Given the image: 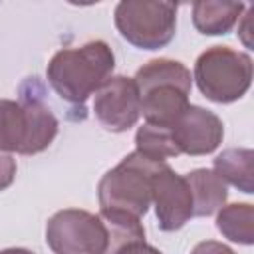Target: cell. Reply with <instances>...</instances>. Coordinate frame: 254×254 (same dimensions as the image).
<instances>
[{
  "label": "cell",
  "instance_id": "obj_10",
  "mask_svg": "<svg viewBox=\"0 0 254 254\" xmlns=\"http://www.w3.org/2000/svg\"><path fill=\"white\" fill-rule=\"evenodd\" d=\"M171 133L179 153L200 157L218 149L224 137V125L216 113L200 105H189L171 127Z\"/></svg>",
  "mask_w": 254,
  "mask_h": 254
},
{
  "label": "cell",
  "instance_id": "obj_12",
  "mask_svg": "<svg viewBox=\"0 0 254 254\" xmlns=\"http://www.w3.org/2000/svg\"><path fill=\"white\" fill-rule=\"evenodd\" d=\"M244 10L242 2L200 0L192 4V24L200 34L222 36L228 34Z\"/></svg>",
  "mask_w": 254,
  "mask_h": 254
},
{
  "label": "cell",
  "instance_id": "obj_2",
  "mask_svg": "<svg viewBox=\"0 0 254 254\" xmlns=\"http://www.w3.org/2000/svg\"><path fill=\"white\" fill-rule=\"evenodd\" d=\"M133 81L139 91L141 113L151 125L171 129L183 111L190 105L189 95L192 77L187 65L177 60H151L139 67Z\"/></svg>",
  "mask_w": 254,
  "mask_h": 254
},
{
  "label": "cell",
  "instance_id": "obj_14",
  "mask_svg": "<svg viewBox=\"0 0 254 254\" xmlns=\"http://www.w3.org/2000/svg\"><path fill=\"white\" fill-rule=\"evenodd\" d=\"M99 216L107 228V252L105 254H119L135 244L145 242V228L141 218L121 214V212H103Z\"/></svg>",
  "mask_w": 254,
  "mask_h": 254
},
{
  "label": "cell",
  "instance_id": "obj_11",
  "mask_svg": "<svg viewBox=\"0 0 254 254\" xmlns=\"http://www.w3.org/2000/svg\"><path fill=\"white\" fill-rule=\"evenodd\" d=\"M185 179L192 192L194 216H210L224 206L228 198L226 183L212 169H194Z\"/></svg>",
  "mask_w": 254,
  "mask_h": 254
},
{
  "label": "cell",
  "instance_id": "obj_4",
  "mask_svg": "<svg viewBox=\"0 0 254 254\" xmlns=\"http://www.w3.org/2000/svg\"><path fill=\"white\" fill-rule=\"evenodd\" d=\"M58 119L38 99H0V151L36 155L52 145Z\"/></svg>",
  "mask_w": 254,
  "mask_h": 254
},
{
  "label": "cell",
  "instance_id": "obj_13",
  "mask_svg": "<svg viewBox=\"0 0 254 254\" xmlns=\"http://www.w3.org/2000/svg\"><path fill=\"white\" fill-rule=\"evenodd\" d=\"M214 173L238 190L254 192V153L252 149H226L214 159Z\"/></svg>",
  "mask_w": 254,
  "mask_h": 254
},
{
  "label": "cell",
  "instance_id": "obj_20",
  "mask_svg": "<svg viewBox=\"0 0 254 254\" xmlns=\"http://www.w3.org/2000/svg\"><path fill=\"white\" fill-rule=\"evenodd\" d=\"M119 254H163V252L157 250L155 246H149L147 242H143V244H135V246H131V248H127Z\"/></svg>",
  "mask_w": 254,
  "mask_h": 254
},
{
  "label": "cell",
  "instance_id": "obj_15",
  "mask_svg": "<svg viewBox=\"0 0 254 254\" xmlns=\"http://www.w3.org/2000/svg\"><path fill=\"white\" fill-rule=\"evenodd\" d=\"M216 228L224 238L250 246L254 242V208L250 202L222 206L216 216Z\"/></svg>",
  "mask_w": 254,
  "mask_h": 254
},
{
  "label": "cell",
  "instance_id": "obj_1",
  "mask_svg": "<svg viewBox=\"0 0 254 254\" xmlns=\"http://www.w3.org/2000/svg\"><path fill=\"white\" fill-rule=\"evenodd\" d=\"M113 67L115 56L109 44L91 40L79 48L58 50L46 67V77L62 99L83 105L111 77Z\"/></svg>",
  "mask_w": 254,
  "mask_h": 254
},
{
  "label": "cell",
  "instance_id": "obj_18",
  "mask_svg": "<svg viewBox=\"0 0 254 254\" xmlns=\"http://www.w3.org/2000/svg\"><path fill=\"white\" fill-rule=\"evenodd\" d=\"M190 254H236V252L218 240H202L192 248Z\"/></svg>",
  "mask_w": 254,
  "mask_h": 254
},
{
  "label": "cell",
  "instance_id": "obj_19",
  "mask_svg": "<svg viewBox=\"0 0 254 254\" xmlns=\"http://www.w3.org/2000/svg\"><path fill=\"white\" fill-rule=\"evenodd\" d=\"M252 16H254V8L248 10V14L244 16V26H240V30H238V36H240V40L244 42L246 48H252V40H250V34H252V30H250V20H252Z\"/></svg>",
  "mask_w": 254,
  "mask_h": 254
},
{
  "label": "cell",
  "instance_id": "obj_9",
  "mask_svg": "<svg viewBox=\"0 0 254 254\" xmlns=\"http://www.w3.org/2000/svg\"><path fill=\"white\" fill-rule=\"evenodd\" d=\"M153 202L157 224L165 232L183 228L194 216L190 187L185 175H177L169 165L153 177Z\"/></svg>",
  "mask_w": 254,
  "mask_h": 254
},
{
  "label": "cell",
  "instance_id": "obj_3",
  "mask_svg": "<svg viewBox=\"0 0 254 254\" xmlns=\"http://www.w3.org/2000/svg\"><path fill=\"white\" fill-rule=\"evenodd\" d=\"M167 163L153 161L137 151L123 157L97 185L99 210L121 212L135 218L145 216L153 202V177Z\"/></svg>",
  "mask_w": 254,
  "mask_h": 254
},
{
  "label": "cell",
  "instance_id": "obj_8",
  "mask_svg": "<svg viewBox=\"0 0 254 254\" xmlns=\"http://www.w3.org/2000/svg\"><path fill=\"white\" fill-rule=\"evenodd\" d=\"M93 111L97 121L113 133L131 129L141 117L139 91L133 77L113 75L97 91L93 99Z\"/></svg>",
  "mask_w": 254,
  "mask_h": 254
},
{
  "label": "cell",
  "instance_id": "obj_21",
  "mask_svg": "<svg viewBox=\"0 0 254 254\" xmlns=\"http://www.w3.org/2000/svg\"><path fill=\"white\" fill-rule=\"evenodd\" d=\"M0 254H34V252L28 248H4L0 250Z\"/></svg>",
  "mask_w": 254,
  "mask_h": 254
},
{
  "label": "cell",
  "instance_id": "obj_6",
  "mask_svg": "<svg viewBox=\"0 0 254 254\" xmlns=\"http://www.w3.org/2000/svg\"><path fill=\"white\" fill-rule=\"evenodd\" d=\"M115 26L135 48H165L175 38L177 4L159 0H123L115 6Z\"/></svg>",
  "mask_w": 254,
  "mask_h": 254
},
{
  "label": "cell",
  "instance_id": "obj_5",
  "mask_svg": "<svg viewBox=\"0 0 254 254\" xmlns=\"http://www.w3.org/2000/svg\"><path fill=\"white\" fill-rule=\"evenodd\" d=\"M194 81L210 101L232 103L240 99L252 83V58L230 46H212L198 56Z\"/></svg>",
  "mask_w": 254,
  "mask_h": 254
},
{
  "label": "cell",
  "instance_id": "obj_17",
  "mask_svg": "<svg viewBox=\"0 0 254 254\" xmlns=\"http://www.w3.org/2000/svg\"><path fill=\"white\" fill-rule=\"evenodd\" d=\"M16 179V159L0 151V190L8 189Z\"/></svg>",
  "mask_w": 254,
  "mask_h": 254
},
{
  "label": "cell",
  "instance_id": "obj_16",
  "mask_svg": "<svg viewBox=\"0 0 254 254\" xmlns=\"http://www.w3.org/2000/svg\"><path fill=\"white\" fill-rule=\"evenodd\" d=\"M135 145H137V153H141L153 161H159V163H165L167 159L181 155L175 145L171 129L151 125V123H145L137 129Z\"/></svg>",
  "mask_w": 254,
  "mask_h": 254
},
{
  "label": "cell",
  "instance_id": "obj_7",
  "mask_svg": "<svg viewBox=\"0 0 254 254\" xmlns=\"http://www.w3.org/2000/svg\"><path fill=\"white\" fill-rule=\"evenodd\" d=\"M46 242L54 254H105L107 228L99 214L64 208L48 220Z\"/></svg>",
  "mask_w": 254,
  "mask_h": 254
}]
</instances>
